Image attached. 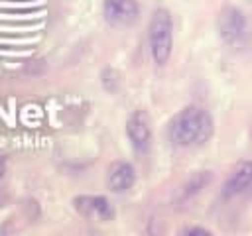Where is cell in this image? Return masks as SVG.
I'll use <instances>...</instances> for the list:
<instances>
[{
	"instance_id": "6da1fadb",
	"label": "cell",
	"mask_w": 252,
	"mask_h": 236,
	"mask_svg": "<svg viewBox=\"0 0 252 236\" xmlns=\"http://www.w3.org/2000/svg\"><path fill=\"white\" fill-rule=\"evenodd\" d=\"M213 132V120L207 110L199 106H187L173 116L169 124V138L175 146H197L209 140Z\"/></svg>"
},
{
	"instance_id": "7a4b0ae2",
	"label": "cell",
	"mask_w": 252,
	"mask_h": 236,
	"mask_svg": "<svg viewBox=\"0 0 252 236\" xmlns=\"http://www.w3.org/2000/svg\"><path fill=\"white\" fill-rule=\"evenodd\" d=\"M150 51L158 65H165L173 47V22L167 10L159 8L150 20Z\"/></svg>"
},
{
	"instance_id": "3957f363",
	"label": "cell",
	"mask_w": 252,
	"mask_h": 236,
	"mask_svg": "<svg viewBox=\"0 0 252 236\" xmlns=\"http://www.w3.org/2000/svg\"><path fill=\"white\" fill-rule=\"evenodd\" d=\"M104 20L112 26H130L138 18L136 0H104Z\"/></svg>"
},
{
	"instance_id": "277c9868",
	"label": "cell",
	"mask_w": 252,
	"mask_h": 236,
	"mask_svg": "<svg viewBox=\"0 0 252 236\" xmlns=\"http://www.w3.org/2000/svg\"><path fill=\"white\" fill-rule=\"evenodd\" d=\"M244 16L240 10L226 6L219 16V33L226 43H236L244 33Z\"/></svg>"
},
{
	"instance_id": "5b68a950",
	"label": "cell",
	"mask_w": 252,
	"mask_h": 236,
	"mask_svg": "<svg viewBox=\"0 0 252 236\" xmlns=\"http://www.w3.org/2000/svg\"><path fill=\"white\" fill-rule=\"evenodd\" d=\"M75 208L77 212H81L85 218H94V220H110L114 216V208L112 205L104 199V197H77L75 201Z\"/></svg>"
},
{
	"instance_id": "8992f818",
	"label": "cell",
	"mask_w": 252,
	"mask_h": 236,
	"mask_svg": "<svg viewBox=\"0 0 252 236\" xmlns=\"http://www.w3.org/2000/svg\"><path fill=\"white\" fill-rule=\"evenodd\" d=\"M126 134L134 146V149L138 151H146L152 140V130H150V122L148 116L144 112H136L130 116L128 124H126Z\"/></svg>"
},
{
	"instance_id": "52a82bcc",
	"label": "cell",
	"mask_w": 252,
	"mask_h": 236,
	"mask_svg": "<svg viewBox=\"0 0 252 236\" xmlns=\"http://www.w3.org/2000/svg\"><path fill=\"white\" fill-rule=\"evenodd\" d=\"M252 185V161H240L234 169H232V173H230V177L224 181V185H222V195L228 199V197H234V195H238V193H242V191H246L248 187Z\"/></svg>"
},
{
	"instance_id": "ba28073f",
	"label": "cell",
	"mask_w": 252,
	"mask_h": 236,
	"mask_svg": "<svg viewBox=\"0 0 252 236\" xmlns=\"http://www.w3.org/2000/svg\"><path fill=\"white\" fill-rule=\"evenodd\" d=\"M134 179H136V173H134V167L126 161H116L110 165L108 169V187L110 191L114 193H122L126 189H130L134 185Z\"/></svg>"
},
{
	"instance_id": "9c48e42d",
	"label": "cell",
	"mask_w": 252,
	"mask_h": 236,
	"mask_svg": "<svg viewBox=\"0 0 252 236\" xmlns=\"http://www.w3.org/2000/svg\"><path fill=\"white\" fill-rule=\"evenodd\" d=\"M183 234H211V232L205 228H185Z\"/></svg>"
},
{
	"instance_id": "30bf717a",
	"label": "cell",
	"mask_w": 252,
	"mask_h": 236,
	"mask_svg": "<svg viewBox=\"0 0 252 236\" xmlns=\"http://www.w3.org/2000/svg\"><path fill=\"white\" fill-rule=\"evenodd\" d=\"M4 169H6V165H4V159H0V177L4 175Z\"/></svg>"
}]
</instances>
